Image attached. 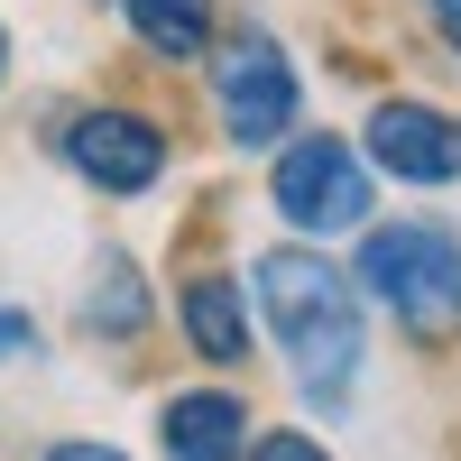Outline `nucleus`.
I'll use <instances>...</instances> for the list:
<instances>
[{"instance_id":"obj_1","label":"nucleus","mask_w":461,"mask_h":461,"mask_svg":"<svg viewBox=\"0 0 461 461\" xmlns=\"http://www.w3.org/2000/svg\"><path fill=\"white\" fill-rule=\"evenodd\" d=\"M249 304H258V332L277 341L295 397L314 415H351L360 360H369V295L351 267L323 258L314 240H277L249 258Z\"/></svg>"},{"instance_id":"obj_2","label":"nucleus","mask_w":461,"mask_h":461,"mask_svg":"<svg viewBox=\"0 0 461 461\" xmlns=\"http://www.w3.org/2000/svg\"><path fill=\"white\" fill-rule=\"evenodd\" d=\"M360 295L415 341H461V230L434 212H406V221H369L360 230V258H351Z\"/></svg>"},{"instance_id":"obj_3","label":"nucleus","mask_w":461,"mask_h":461,"mask_svg":"<svg viewBox=\"0 0 461 461\" xmlns=\"http://www.w3.org/2000/svg\"><path fill=\"white\" fill-rule=\"evenodd\" d=\"M203 74H212V121H221L230 148L277 158V148L295 139V121H304V74H295V56H286L277 28H258V19L221 28L212 56H203Z\"/></svg>"},{"instance_id":"obj_4","label":"nucleus","mask_w":461,"mask_h":461,"mask_svg":"<svg viewBox=\"0 0 461 461\" xmlns=\"http://www.w3.org/2000/svg\"><path fill=\"white\" fill-rule=\"evenodd\" d=\"M267 203L295 240H341V230H369L378 221V185L360 139L341 130H295L277 158H267Z\"/></svg>"},{"instance_id":"obj_5","label":"nucleus","mask_w":461,"mask_h":461,"mask_svg":"<svg viewBox=\"0 0 461 461\" xmlns=\"http://www.w3.org/2000/svg\"><path fill=\"white\" fill-rule=\"evenodd\" d=\"M56 158H65L74 185H93L111 203H139V194L167 185L176 139H167L158 111H139V102H74L56 121Z\"/></svg>"},{"instance_id":"obj_6","label":"nucleus","mask_w":461,"mask_h":461,"mask_svg":"<svg viewBox=\"0 0 461 461\" xmlns=\"http://www.w3.org/2000/svg\"><path fill=\"white\" fill-rule=\"evenodd\" d=\"M360 158H369V176H388V185L443 194V185H461V121L443 102L388 93V102H369V121H360Z\"/></svg>"},{"instance_id":"obj_7","label":"nucleus","mask_w":461,"mask_h":461,"mask_svg":"<svg viewBox=\"0 0 461 461\" xmlns=\"http://www.w3.org/2000/svg\"><path fill=\"white\" fill-rule=\"evenodd\" d=\"M176 323H185V351H194V360L240 369V360H249V341H258L249 277H221V267H185V286H176Z\"/></svg>"},{"instance_id":"obj_8","label":"nucleus","mask_w":461,"mask_h":461,"mask_svg":"<svg viewBox=\"0 0 461 461\" xmlns=\"http://www.w3.org/2000/svg\"><path fill=\"white\" fill-rule=\"evenodd\" d=\"M258 425L240 388H176L158 406V452L167 461H249Z\"/></svg>"},{"instance_id":"obj_9","label":"nucleus","mask_w":461,"mask_h":461,"mask_svg":"<svg viewBox=\"0 0 461 461\" xmlns=\"http://www.w3.org/2000/svg\"><path fill=\"white\" fill-rule=\"evenodd\" d=\"M74 323H84L93 341H111V351H130V341L158 323V286H148V267H139L130 249H102V258H93V277H84Z\"/></svg>"},{"instance_id":"obj_10","label":"nucleus","mask_w":461,"mask_h":461,"mask_svg":"<svg viewBox=\"0 0 461 461\" xmlns=\"http://www.w3.org/2000/svg\"><path fill=\"white\" fill-rule=\"evenodd\" d=\"M111 10H121V28L158 65H194V56H212V37H221L212 0H111Z\"/></svg>"},{"instance_id":"obj_11","label":"nucleus","mask_w":461,"mask_h":461,"mask_svg":"<svg viewBox=\"0 0 461 461\" xmlns=\"http://www.w3.org/2000/svg\"><path fill=\"white\" fill-rule=\"evenodd\" d=\"M249 461H332V452L304 434V425H267V434L249 443Z\"/></svg>"},{"instance_id":"obj_12","label":"nucleus","mask_w":461,"mask_h":461,"mask_svg":"<svg viewBox=\"0 0 461 461\" xmlns=\"http://www.w3.org/2000/svg\"><path fill=\"white\" fill-rule=\"evenodd\" d=\"M37 461H130L121 443H102V434H65V443H47Z\"/></svg>"},{"instance_id":"obj_13","label":"nucleus","mask_w":461,"mask_h":461,"mask_svg":"<svg viewBox=\"0 0 461 461\" xmlns=\"http://www.w3.org/2000/svg\"><path fill=\"white\" fill-rule=\"evenodd\" d=\"M28 351H37V323L19 304H0V360H28Z\"/></svg>"},{"instance_id":"obj_14","label":"nucleus","mask_w":461,"mask_h":461,"mask_svg":"<svg viewBox=\"0 0 461 461\" xmlns=\"http://www.w3.org/2000/svg\"><path fill=\"white\" fill-rule=\"evenodd\" d=\"M425 19H434V37L461 56V0H425Z\"/></svg>"},{"instance_id":"obj_15","label":"nucleus","mask_w":461,"mask_h":461,"mask_svg":"<svg viewBox=\"0 0 461 461\" xmlns=\"http://www.w3.org/2000/svg\"><path fill=\"white\" fill-rule=\"evenodd\" d=\"M0 84H10V19H0Z\"/></svg>"}]
</instances>
